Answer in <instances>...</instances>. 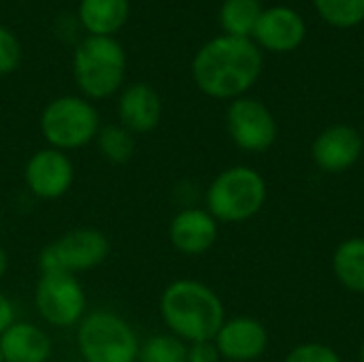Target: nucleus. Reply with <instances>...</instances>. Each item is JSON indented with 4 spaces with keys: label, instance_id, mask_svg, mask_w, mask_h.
Segmentation results:
<instances>
[{
    "label": "nucleus",
    "instance_id": "18",
    "mask_svg": "<svg viewBox=\"0 0 364 362\" xmlns=\"http://www.w3.org/2000/svg\"><path fill=\"white\" fill-rule=\"evenodd\" d=\"M331 265L335 277L346 290L364 294V237H350L341 241L333 252Z\"/></svg>",
    "mask_w": 364,
    "mask_h": 362
},
{
    "label": "nucleus",
    "instance_id": "1",
    "mask_svg": "<svg viewBox=\"0 0 364 362\" xmlns=\"http://www.w3.org/2000/svg\"><path fill=\"white\" fill-rule=\"evenodd\" d=\"M262 73V53L252 38L215 36L192 60L196 87L218 100L241 98Z\"/></svg>",
    "mask_w": 364,
    "mask_h": 362
},
{
    "label": "nucleus",
    "instance_id": "17",
    "mask_svg": "<svg viewBox=\"0 0 364 362\" xmlns=\"http://www.w3.org/2000/svg\"><path fill=\"white\" fill-rule=\"evenodd\" d=\"M130 13L128 0H81L79 21L90 36H111L126 23Z\"/></svg>",
    "mask_w": 364,
    "mask_h": 362
},
{
    "label": "nucleus",
    "instance_id": "11",
    "mask_svg": "<svg viewBox=\"0 0 364 362\" xmlns=\"http://www.w3.org/2000/svg\"><path fill=\"white\" fill-rule=\"evenodd\" d=\"M364 141L350 124H333L324 128L311 143V158L316 166L328 175L350 171L363 156Z\"/></svg>",
    "mask_w": 364,
    "mask_h": 362
},
{
    "label": "nucleus",
    "instance_id": "2",
    "mask_svg": "<svg viewBox=\"0 0 364 362\" xmlns=\"http://www.w3.org/2000/svg\"><path fill=\"white\" fill-rule=\"evenodd\" d=\"M160 316L183 344L213 341L226 322L224 303L213 288L196 280H177L160 297Z\"/></svg>",
    "mask_w": 364,
    "mask_h": 362
},
{
    "label": "nucleus",
    "instance_id": "5",
    "mask_svg": "<svg viewBox=\"0 0 364 362\" xmlns=\"http://www.w3.org/2000/svg\"><path fill=\"white\" fill-rule=\"evenodd\" d=\"M77 348L85 362H136L141 344L122 316L102 309L77 324Z\"/></svg>",
    "mask_w": 364,
    "mask_h": 362
},
{
    "label": "nucleus",
    "instance_id": "6",
    "mask_svg": "<svg viewBox=\"0 0 364 362\" xmlns=\"http://www.w3.org/2000/svg\"><path fill=\"white\" fill-rule=\"evenodd\" d=\"M100 117L94 105L81 96H60L41 113V134L60 151L81 149L96 141Z\"/></svg>",
    "mask_w": 364,
    "mask_h": 362
},
{
    "label": "nucleus",
    "instance_id": "10",
    "mask_svg": "<svg viewBox=\"0 0 364 362\" xmlns=\"http://www.w3.org/2000/svg\"><path fill=\"white\" fill-rule=\"evenodd\" d=\"M23 181L32 196L41 201L62 198L75 181V166L66 151L45 147L34 151L23 169Z\"/></svg>",
    "mask_w": 364,
    "mask_h": 362
},
{
    "label": "nucleus",
    "instance_id": "30",
    "mask_svg": "<svg viewBox=\"0 0 364 362\" xmlns=\"http://www.w3.org/2000/svg\"><path fill=\"white\" fill-rule=\"evenodd\" d=\"M363 64H364V53H363Z\"/></svg>",
    "mask_w": 364,
    "mask_h": 362
},
{
    "label": "nucleus",
    "instance_id": "13",
    "mask_svg": "<svg viewBox=\"0 0 364 362\" xmlns=\"http://www.w3.org/2000/svg\"><path fill=\"white\" fill-rule=\"evenodd\" d=\"M220 235L218 220L198 207H186L177 211L168 224L171 245L183 256H200L209 252Z\"/></svg>",
    "mask_w": 364,
    "mask_h": 362
},
{
    "label": "nucleus",
    "instance_id": "7",
    "mask_svg": "<svg viewBox=\"0 0 364 362\" xmlns=\"http://www.w3.org/2000/svg\"><path fill=\"white\" fill-rule=\"evenodd\" d=\"M111 252L105 233L96 228H75L47 245L41 254V273H79L100 267Z\"/></svg>",
    "mask_w": 364,
    "mask_h": 362
},
{
    "label": "nucleus",
    "instance_id": "28",
    "mask_svg": "<svg viewBox=\"0 0 364 362\" xmlns=\"http://www.w3.org/2000/svg\"><path fill=\"white\" fill-rule=\"evenodd\" d=\"M358 362H364V341L363 346H360V352H358Z\"/></svg>",
    "mask_w": 364,
    "mask_h": 362
},
{
    "label": "nucleus",
    "instance_id": "23",
    "mask_svg": "<svg viewBox=\"0 0 364 362\" xmlns=\"http://www.w3.org/2000/svg\"><path fill=\"white\" fill-rule=\"evenodd\" d=\"M284 362H343V358L326 344L307 341L292 348Z\"/></svg>",
    "mask_w": 364,
    "mask_h": 362
},
{
    "label": "nucleus",
    "instance_id": "3",
    "mask_svg": "<svg viewBox=\"0 0 364 362\" xmlns=\"http://www.w3.org/2000/svg\"><path fill=\"white\" fill-rule=\"evenodd\" d=\"M267 203L264 177L245 164L224 169L205 192L207 211L224 224H241L262 211Z\"/></svg>",
    "mask_w": 364,
    "mask_h": 362
},
{
    "label": "nucleus",
    "instance_id": "22",
    "mask_svg": "<svg viewBox=\"0 0 364 362\" xmlns=\"http://www.w3.org/2000/svg\"><path fill=\"white\" fill-rule=\"evenodd\" d=\"M141 362H188V346L177 339L175 335H156L149 337L141 350H139Z\"/></svg>",
    "mask_w": 364,
    "mask_h": 362
},
{
    "label": "nucleus",
    "instance_id": "20",
    "mask_svg": "<svg viewBox=\"0 0 364 362\" xmlns=\"http://www.w3.org/2000/svg\"><path fill=\"white\" fill-rule=\"evenodd\" d=\"M136 134H132L122 124H107L100 126L96 134V145L102 158L111 164H126L132 160L136 151Z\"/></svg>",
    "mask_w": 364,
    "mask_h": 362
},
{
    "label": "nucleus",
    "instance_id": "8",
    "mask_svg": "<svg viewBox=\"0 0 364 362\" xmlns=\"http://www.w3.org/2000/svg\"><path fill=\"white\" fill-rule=\"evenodd\" d=\"M34 305L38 316L55 326L68 329L83 320L87 299L81 282L73 273H43L36 282Z\"/></svg>",
    "mask_w": 364,
    "mask_h": 362
},
{
    "label": "nucleus",
    "instance_id": "29",
    "mask_svg": "<svg viewBox=\"0 0 364 362\" xmlns=\"http://www.w3.org/2000/svg\"><path fill=\"white\" fill-rule=\"evenodd\" d=\"M0 362H4V358H2V354H0Z\"/></svg>",
    "mask_w": 364,
    "mask_h": 362
},
{
    "label": "nucleus",
    "instance_id": "12",
    "mask_svg": "<svg viewBox=\"0 0 364 362\" xmlns=\"http://www.w3.org/2000/svg\"><path fill=\"white\" fill-rule=\"evenodd\" d=\"M213 344L222 361L254 362L258 361L269 346V333L264 324L250 316H237L222 324Z\"/></svg>",
    "mask_w": 364,
    "mask_h": 362
},
{
    "label": "nucleus",
    "instance_id": "27",
    "mask_svg": "<svg viewBox=\"0 0 364 362\" xmlns=\"http://www.w3.org/2000/svg\"><path fill=\"white\" fill-rule=\"evenodd\" d=\"M6 269H9V256H6L4 247H0V280L4 277Z\"/></svg>",
    "mask_w": 364,
    "mask_h": 362
},
{
    "label": "nucleus",
    "instance_id": "21",
    "mask_svg": "<svg viewBox=\"0 0 364 362\" xmlns=\"http://www.w3.org/2000/svg\"><path fill=\"white\" fill-rule=\"evenodd\" d=\"M314 4L335 28H354L364 19V0H314Z\"/></svg>",
    "mask_w": 364,
    "mask_h": 362
},
{
    "label": "nucleus",
    "instance_id": "25",
    "mask_svg": "<svg viewBox=\"0 0 364 362\" xmlns=\"http://www.w3.org/2000/svg\"><path fill=\"white\" fill-rule=\"evenodd\" d=\"M188 362H222L213 341H200L188 346Z\"/></svg>",
    "mask_w": 364,
    "mask_h": 362
},
{
    "label": "nucleus",
    "instance_id": "9",
    "mask_svg": "<svg viewBox=\"0 0 364 362\" xmlns=\"http://www.w3.org/2000/svg\"><path fill=\"white\" fill-rule=\"evenodd\" d=\"M226 130L230 141L247 154H260L273 147L277 122L271 109L256 98H235L226 111Z\"/></svg>",
    "mask_w": 364,
    "mask_h": 362
},
{
    "label": "nucleus",
    "instance_id": "24",
    "mask_svg": "<svg viewBox=\"0 0 364 362\" xmlns=\"http://www.w3.org/2000/svg\"><path fill=\"white\" fill-rule=\"evenodd\" d=\"M21 62V45L19 38L0 23V77L11 75Z\"/></svg>",
    "mask_w": 364,
    "mask_h": 362
},
{
    "label": "nucleus",
    "instance_id": "15",
    "mask_svg": "<svg viewBox=\"0 0 364 362\" xmlns=\"http://www.w3.org/2000/svg\"><path fill=\"white\" fill-rule=\"evenodd\" d=\"M119 124L132 134H145L158 128L162 119V100L147 83H132L117 100Z\"/></svg>",
    "mask_w": 364,
    "mask_h": 362
},
{
    "label": "nucleus",
    "instance_id": "14",
    "mask_svg": "<svg viewBox=\"0 0 364 362\" xmlns=\"http://www.w3.org/2000/svg\"><path fill=\"white\" fill-rule=\"evenodd\" d=\"M305 32H307L305 21L294 9L271 6L262 11L252 36L256 38L258 47L267 51L288 53V51H294L303 43Z\"/></svg>",
    "mask_w": 364,
    "mask_h": 362
},
{
    "label": "nucleus",
    "instance_id": "19",
    "mask_svg": "<svg viewBox=\"0 0 364 362\" xmlns=\"http://www.w3.org/2000/svg\"><path fill=\"white\" fill-rule=\"evenodd\" d=\"M260 0H224L220 9V23L230 36L250 38L262 15Z\"/></svg>",
    "mask_w": 364,
    "mask_h": 362
},
{
    "label": "nucleus",
    "instance_id": "16",
    "mask_svg": "<svg viewBox=\"0 0 364 362\" xmlns=\"http://www.w3.org/2000/svg\"><path fill=\"white\" fill-rule=\"evenodd\" d=\"M0 354L4 362H47L53 354V344L43 329L15 322L0 335Z\"/></svg>",
    "mask_w": 364,
    "mask_h": 362
},
{
    "label": "nucleus",
    "instance_id": "26",
    "mask_svg": "<svg viewBox=\"0 0 364 362\" xmlns=\"http://www.w3.org/2000/svg\"><path fill=\"white\" fill-rule=\"evenodd\" d=\"M15 322H17L15 320V307H13L11 299L0 292V335Z\"/></svg>",
    "mask_w": 364,
    "mask_h": 362
},
{
    "label": "nucleus",
    "instance_id": "4",
    "mask_svg": "<svg viewBox=\"0 0 364 362\" xmlns=\"http://www.w3.org/2000/svg\"><path fill=\"white\" fill-rule=\"evenodd\" d=\"M73 70L87 98H109L124 83L126 51L113 36H87L75 49Z\"/></svg>",
    "mask_w": 364,
    "mask_h": 362
}]
</instances>
